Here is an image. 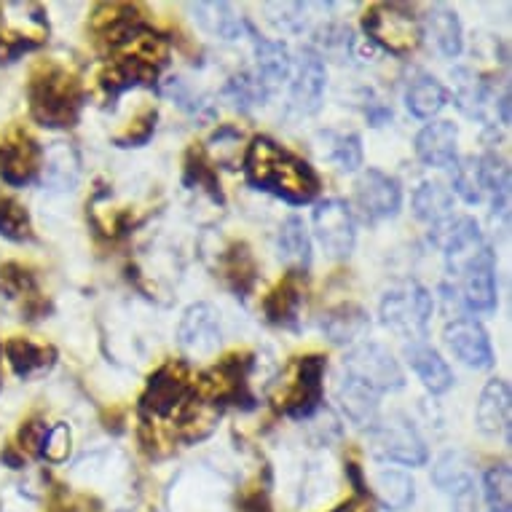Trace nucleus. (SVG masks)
Returning a JSON list of instances; mask_svg holds the SVG:
<instances>
[{"instance_id": "obj_39", "label": "nucleus", "mask_w": 512, "mask_h": 512, "mask_svg": "<svg viewBox=\"0 0 512 512\" xmlns=\"http://www.w3.org/2000/svg\"><path fill=\"white\" fill-rule=\"evenodd\" d=\"M486 502L491 512H510L512 510V478L510 467H491L486 472Z\"/></svg>"}, {"instance_id": "obj_41", "label": "nucleus", "mask_w": 512, "mask_h": 512, "mask_svg": "<svg viewBox=\"0 0 512 512\" xmlns=\"http://www.w3.org/2000/svg\"><path fill=\"white\" fill-rule=\"evenodd\" d=\"M153 126H156V110H145L132 121V126L126 129L124 135L116 137V143L121 148H132V145L148 143V137L153 135Z\"/></svg>"}, {"instance_id": "obj_1", "label": "nucleus", "mask_w": 512, "mask_h": 512, "mask_svg": "<svg viewBox=\"0 0 512 512\" xmlns=\"http://www.w3.org/2000/svg\"><path fill=\"white\" fill-rule=\"evenodd\" d=\"M244 172L252 185L290 204H306L317 196L314 169L269 137H255L244 156Z\"/></svg>"}, {"instance_id": "obj_21", "label": "nucleus", "mask_w": 512, "mask_h": 512, "mask_svg": "<svg viewBox=\"0 0 512 512\" xmlns=\"http://www.w3.org/2000/svg\"><path fill=\"white\" fill-rule=\"evenodd\" d=\"M6 360H9L11 370L19 378H38L43 373H49L57 362V352L51 344H38L33 338H11L9 344L3 346Z\"/></svg>"}, {"instance_id": "obj_22", "label": "nucleus", "mask_w": 512, "mask_h": 512, "mask_svg": "<svg viewBox=\"0 0 512 512\" xmlns=\"http://www.w3.org/2000/svg\"><path fill=\"white\" fill-rule=\"evenodd\" d=\"M336 397L341 403V411L346 413V419L357 424V427H370L378 416V392L365 387L357 378L341 373V381L336 387Z\"/></svg>"}, {"instance_id": "obj_35", "label": "nucleus", "mask_w": 512, "mask_h": 512, "mask_svg": "<svg viewBox=\"0 0 512 512\" xmlns=\"http://www.w3.org/2000/svg\"><path fill=\"white\" fill-rule=\"evenodd\" d=\"M0 236H6L11 242H25L33 236L30 215L14 196L0 194Z\"/></svg>"}, {"instance_id": "obj_13", "label": "nucleus", "mask_w": 512, "mask_h": 512, "mask_svg": "<svg viewBox=\"0 0 512 512\" xmlns=\"http://www.w3.org/2000/svg\"><path fill=\"white\" fill-rule=\"evenodd\" d=\"M373 448L381 459L408 464V467H419L427 462V445L405 419L384 421L373 435Z\"/></svg>"}, {"instance_id": "obj_17", "label": "nucleus", "mask_w": 512, "mask_h": 512, "mask_svg": "<svg viewBox=\"0 0 512 512\" xmlns=\"http://www.w3.org/2000/svg\"><path fill=\"white\" fill-rule=\"evenodd\" d=\"M255 38V35H252ZM255 84L261 86V92L269 97L282 81L293 76V59L290 51L277 41H263L255 38V70L250 73Z\"/></svg>"}, {"instance_id": "obj_12", "label": "nucleus", "mask_w": 512, "mask_h": 512, "mask_svg": "<svg viewBox=\"0 0 512 512\" xmlns=\"http://www.w3.org/2000/svg\"><path fill=\"white\" fill-rule=\"evenodd\" d=\"M314 234L330 258H346L354 250V218L346 202L328 199L314 210Z\"/></svg>"}, {"instance_id": "obj_19", "label": "nucleus", "mask_w": 512, "mask_h": 512, "mask_svg": "<svg viewBox=\"0 0 512 512\" xmlns=\"http://www.w3.org/2000/svg\"><path fill=\"white\" fill-rule=\"evenodd\" d=\"M456 140L459 132L451 121H435L424 126L416 137V153L427 167H456Z\"/></svg>"}, {"instance_id": "obj_4", "label": "nucleus", "mask_w": 512, "mask_h": 512, "mask_svg": "<svg viewBox=\"0 0 512 512\" xmlns=\"http://www.w3.org/2000/svg\"><path fill=\"white\" fill-rule=\"evenodd\" d=\"M49 38L46 11L38 3H0V62H14Z\"/></svg>"}, {"instance_id": "obj_5", "label": "nucleus", "mask_w": 512, "mask_h": 512, "mask_svg": "<svg viewBox=\"0 0 512 512\" xmlns=\"http://www.w3.org/2000/svg\"><path fill=\"white\" fill-rule=\"evenodd\" d=\"M191 392L194 387H191V376L183 362H167L164 368L156 370L145 387L143 400H140L145 427H159L161 421L172 424V419L188 403Z\"/></svg>"}, {"instance_id": "obj_33", "label": "nucleus", "mask_w": 512, "mask_h": 512, "mask_svg": "<svg viewBox=\"0 0 512 512\" xmlns=\"http://www.w3.org/2000/svg\"><path fill=\"white\" fill-rule=\"evenodd\" d=\"M405 102L416 118H432L445 108V89L437 84L435 78L421 76L408 86Z\"/></svg>"}, {"instance_id": "obj_38", "label": "nucleus", "mask_w": 512, "mask_h": 512, "mask_svg": "<svg viewBox=\"0 0 512 512\" xmlns=\"http://www.w3.org/2000/svg\"><path fill=\"white\" fill-rule=\"evenodd\" d=\"M328 156L341 172H354L362 164V145L357 135H328Z\"/></svg>"}, {"instance_id": "obj_37", "label": "nucleus", "mask_w": 512, "mask_h": 512, "mask_svg": "<svg viewBox=\"0 0 512 512\" xmlns=\"http://www.w3.org/2000/svg\"><path fill=\"white\" fill-rule=\"evenodd\" d=\"M454 188L456 194L462 196L467 204H478L483 202V175H480V159L470 156V159H464L462 164H456L454 167Z\"/></svg>"}, {"instance_id": "obj_14", "label": "nucleus", "mask_w": 512, "mask_h": 512, "mask_svg": "<svg viewBox=\"0 0 512 512\" xmlns=\"http://www.w3.org/2000/svg\"><path fill=\"white\" fill-rule=\"evenodd\" d=\"M445 344L456 354V360H462L467 368L488 370L494 365V352L488 341L486 330L480 328L475 319H454L451 325H445Z\"/></svg>"}, {"instance_id": "obj_36", "label": "nucleus", "mask_w": 512, "mask_h": 512, "mask_svg": "<svg viewBox=\"0 0 512 512\" xmlns=\"http://www.w3.org/2000/svg\"><path fill=\"white\" fill-rule=\"evenodd\" d=\"M185 183L196 185V188H204L215 202H223L218 175H215V169H212V164L199 148H191V151H188V159H185Z\"/></svg>"}, {"instance_id": "obj_24", "label": "nucleus", "mask_w": 512, "mask_h": 512, "mask_svg": "<svg viewBox=\"0 0 512 512\" xmlns=\"http://www.w3.org/2000/svg\"><path fill=\"white\" fill-rule=\"evenodd\" d=\"M408 362L416 370V376L421 378V384L432 392V395H443L445 389H451L454 384V373L445 365V360L435 349H429L427 344L408 346Z\"/></svg>"}, {"instance_id": "obj_44", "label": "nucleus", "mask_w": 512, "mask_h": 512, "mask_svg": "<svg viewBox=\"0 0 512 512\" xmlns=\"http://www.w3.org/2000/svg\"><path fill=\"white\" fill-rule=\"evenodd\" d=\"M499 113H502V124H510V94L499 100Z\"/></svg>"}, {"instance_id": "obj_3", "label": "nucleus", "mask_w": 512, "mask_h": 512, "mask_svg": "<svg viewBox=\"0 0 512 512\" xmlns=\"http://www.w3.org/2000/svg\"><path fill=\"white\" fill-rule=\"evenodd\" d=\"M432 317V295L419 282H400L389 287L381 301V319L405 341L421 344Z\"/></svg>"}, {"instance_id": "obj_2", "label": "nucleus", "mask_w": 512, "mask_h": 512, "mask_svg": "<svg viewBox=\"0 0 512 512\" xmlns=\"http://www.w3.org/2000/svg\"><path fill=\"white\" fill-rule=\"evenodd\" d=\"M30 110L43 126H73L81 110V84L59 65H41L30 78Z\"/></svg>"}, {"instance_id": "obj_8", "label": "nucleus", "mask_w": 512, "mask_h": 512, "mask_svg": "<svg viewBox=\"0 0 512 512\" xmlns=\"http://www.w3.org/2000/svg\"><path fill=\"white\" fill-rule=\"evenodd\" d=\"M341 373L357 378L365 387H370L373 392H395L405 384V376L397 360L392 357L389 349L378 344H365L360 349H354L349 357L344 360V368Z\"/></svg>"}, {"instance_id": "obj_34", "label": "nucleus", "mask_w": 512, "mask_h": 512, "mask_svg": "<svg viewBox=\"0 0 512 512\" xmlns=\"http://www.w3.org/2000/svg\"><path fill=\"white\" fill-rule=\"evenodd\" d=\"M376 494L389 510H405L413 502V480L400 470H384L376 475Z\"/></svg>"}, {"instance_id": "obj_6", "label": "nucleus", "mask_w": 512, "mask_h": 512, "mask_svg": "<svg viewBox=\"0 0 512 512\" xmlns=\"http://www.w3.org/2000/svg\"><path fill=\"white\" fill-rule=\"evenodd\" d=\"M322 376H325V357L309 354L295 362L287 381H279L274 392V408L293 419H306L319 408L322 400Z\"/></svg>"}, {"instance_id": "obj_30", "label": "nucleus", "mask_w": 512, "mask_h": 512, "mask_svg": "<svg viewBox=\"0 0 512 512\" xmlns=\"http://www.w3.org/2000/svg\"><path fill=\"white\" fill-rule=\"evenodd\" d=\"M277 247L279 258H282L293 271H303L311 263L309 234H306V226H303L298 218H290L285 226H282Z\"/></svg>"}, {"instance_id": "obj_9", "label": "nucleus", "mask_w": 512, "mask_h": 512, "mask_svg": "<svg viewBox=\"0 0 512 512\" xmlns=\"http://www.w3.org/2000/svg\"><path fill=\"white\" fill-rule=\"evenodd\" d=\"M435 242L443 247L445 255V269L451 277H462L464 269H470L472 263L478 261L480 255L491 250L483 242L478 223L472 218H459V220H445L440 226H435Z\"/></svg>"}, {"instance_id": "obj_10", "label": "nucleus", "mask_w": 512, "mask_h": 512, "mask_svg": "<svg viewBox=\"0 0 512 512\" xmlns=\"http://www.w3.org/2000/svg\"><path fill=\"white\" fill-rule=\"evenodd\" d=\"M41 172V148L25 129H9L0 135V177L9 185L33 183Z\"/></svg>"}, {"instance_id": "obj_23", "label": "nucleus", "mask_w": 512, "mask_h": 512, "mask_svg": "<svg viewBox=\"0 0 512 512\" xmlns=\"http://www.w3.org/2000/svg\"><path fill=\"white\" fill-rule=\"evenodd\" d=\"M303 298H306V285H303L301 271H290L279 282L277 290L266 298V317H269V322H274V325H295L298 311L303 306Z\"/></svg>"}, {"instance_id": "obj_42", "label": "nucleus", "mask_w": 512, "mask_h": 512, "mask_svg": "<svg viewBox=\"0 0 512 512\" xmlns=\"http://www.w3.org/2000/svg\"><path fill=\"white\" fill-rule=\"evenodd\" d=\"M46 429H49V424H46V421H41V419L27 421L25 427L19 429V445H22V451L38 456L43 437H46Z\"/></svg>"}, {"instance_id": "obj_25", "label": "nucleus", "mask_w": 512, "mask_h": 512, "mask_svg": "<svg viewBox=\"0 0 512 512\" xmlns=\"http://www.w3.org/2000/svg\"><path fill=\"white\" fill-rule=\"evenodd\" d=\"M510 424V387L502 378L488 381L478 403V427L488 435L502 432Z\"/></svg>"}, {"instance_id": "obj_26", "label": "nucleus", "mask_w": 512, "mask_h": 512, "mask_svg": "<svg viewBox=\"0 0 512 512\" xmlns=\"http://www.w3.org/2000/svg\"><path fill=\"white\" fill-rule=\"evenodd\" d=\"M191 11H194L204 30H210L212 35H220L223 41H236L242 35H252V27L242 17H236L226 3H196V6H191Z\"/></svg>"}, {"instance_id": "obj_11", "label": "nucleus", "mask_w": 512, "mask_h": 512, "mask_svg": "<svg viewBox=\"0 0 512 512\" xmlns=\"http://www.w3.org/2000/svg\"><path fill=\"white\" fill-rule=\"evenodd\" d=\"M223 333H220L218 311L210 303H194L188 306L177 328V344L191 357H212L220 349Z\"/></svg>"}, {"instance_id": "obj_16", "label": "nucleus", "mask_w": 512, "mask_h": 512, "mask_svg": "<svg viewBox=\"0 0 512 512\" xmlns=\"http://www.w3.org/2000/svg\"><path fill=\"white\" fill-rule=\"evenodd\" d=\"M0 295L14 303L22 314H27L25 319H35L46 311V301L38 293L33 274L19 263H3L0 266Z\"/></svg>"}, {"instance_id": "obj_40", "label": "nucleus", "mask_w": 512, "mask_h": 512, "mask_svg": "<svg viewBox=\"0 0 512 512\" xmlns=\"http://www.w3.org/2000/svg\"><path fill=\"white\" fill-rule=\"evenodd\" d=\"M70 443H73V435H70L68 424H49L38 456H43V459H49L54 464L65 462L70 456Z\"/></svg>"}, {"instance_id": "obj_31", "label": "nucleus", "mask_w": 512, "mask_h": 512, "mask_svg": "<svg viewBox=\"0 0 512 512\" xmlns=\"http://www.w3.org/2000/svg\"><path fill=\"white\" fill-rule=\"evenodd\" d=\"M429 35L435 38L437 49L443 51L445 57H459L462 54V25L454 11L445 6H432L427 14Z\"/></svg>"}, {"instance_id": "obj_45", "label": "nucleus", "mask_w": 512, "mask_h": 512, "mask_svg": "<svg viewBox=\"0 0 512 512\" xmlns=\"http://www.w3.org/2000/svg\"><path fill=\"white\" fill-rule=\"evenodd\" d=\"M65 512H94V510H89L86 504H76V507H70V510H65Z\"/></svg>"}, {"instance_id": "obj_20", "label": "nucleus", "mask_w": 512, "mask_h": 512, "mask_svg": "<svg viewBox=\"0 0 512 512\" xmlns=\"http://www.w3.org/2000/svg\"><path fill=\"white\" fill-rule=\"evenodd\" d=\"M325 92V65L317 54H303L298 59V68L293 73V89L290 100L298 113H314L322 102Z\"/></svg>"}, {"instance_id": "obj_27", "label": "nucleus", "mask_w": 512, "mask_h": 512, "mask_svg": "<svg viewBox=\"0 0 512 512\" xmlns=\"http://www.w3.org/2000/svg\"><path fill=\"white\" fill-rule=\"evenodd\" d=\"M322 330L333 344H352L354 338H360L368 330V314L354 303H341L325 314Z\"/></svg>"}, {"instance_id": "obj_43", "label": "nucleus", "mask_w": 512, "mask_h": 512, "mask_svg": "<svg viewBox=\"0 0 512 512\" xmlns=\"http://www.w3.org/2000/svg\"><path fill=\"white\" fill-rule=\"evenodd\" d=\"M336 512H373V507H370V499H365V496H354L346 504H341Z\"/></svg>"}, {"instance_id": "obj_7", "label": "nucleus", "mask_w": 512, "mask_h": 512, "mask_svg": "<svg viewBox=\"0 0 512 512\" xmlns=\"http://www.w3.org/2000/svg\"><path fill=\"white\" fill-rule=\"evenodd\" d=\"M362 30L373 43L392 54H408L421 43V27L413 11L400 3H376L365 11Z\"/></svg>"}, {"instance_id": "obj_32", "label": "nucleus", "mask_w": 512, "mask_h": 512, "mask_svg": "<svg viewBox=\"0 0 512 512\" xmlns=\"http://www.w3.org/2000/svg\"><path fill=\"white\" fill-rule=\"evenodd\" d=\"M220 274L231 290H236L239 295L250 293L255 285V261H252L250 250L244 244H231V250L220 261Z\"/></svg>"}, {"instance_id": "obj_15", "label": "nucleus", "mask_w": 512, "mask_h": 512, "mask_svg": "<svg viewBox=\"0 0 512 512\" xmlns=\"http://www.w3.org/2000/svg\"><path fill=\"white\" fill-rule=\"evenodd\" d=\"M357 204L368 220L392 218L403 204V191L395 177L384 175L378 169H368L357 183Z\"/></svg>"}, {"instance_id": "obj_28", "label": "nucleus", "mask_w": 512, "mask_h": 512, "mask_svg": "<svg viewBox=\"0 0 512 512\" xmlns=\"http://www.w3.org/2000/svg\"><path fill=\"white\" fill-rule=\"evenodd\" d=\"M432 478H435L440 491H445V494H454V499L456 496L472 494V491H475V488H472L475 486V478H472V464L462 451H451V454H445L443 459L437 462Z\"/></svg>"}, {"instance_id": "obj_18", "label": "nucleus", "mask_w": 512, "mask_h": 512, "mask_svg": "<svg viewBox=\"0 0 512 512\" xmlns=\"http://www.w3.org/2000/svg\"><path fill=\"white\" fill-rule=\"evenodd\" d=\"M462 301L472 311H494L496 306V279H494V252L486 250L470 269L462 271Z\"/></svg>"}, {"instance_id": "obj_29", "label": "nucleus", "mask_w": 512, "mask_h": 512, "mask_svg": "<svg viewBox=\"0 0 512 512\" xmlns=\"http://www.w3.org/2000/svg\"><path fill=\"white\" fill-rule=\"evenodd\" d=\"M413 210H416V218L424 220V223H432V226H440L445 220H451V212H454V196L451 191L440 183H421L413 194Z\"/></svg>"}]
</instances>
